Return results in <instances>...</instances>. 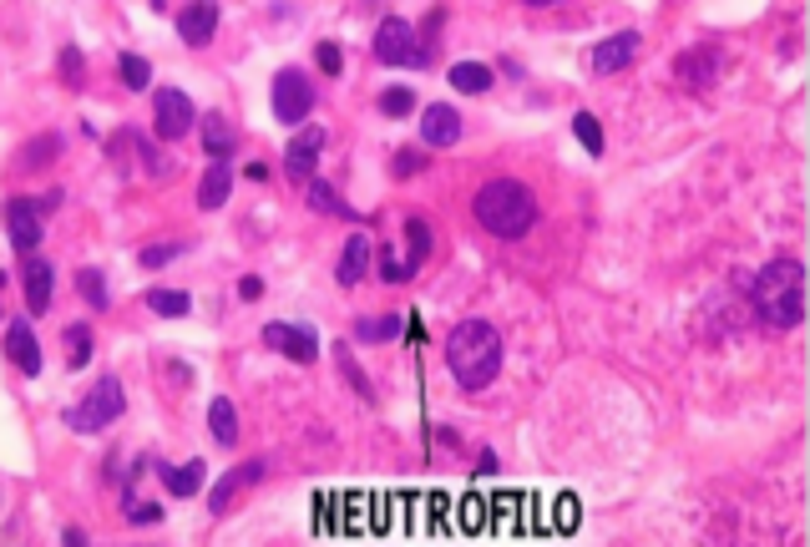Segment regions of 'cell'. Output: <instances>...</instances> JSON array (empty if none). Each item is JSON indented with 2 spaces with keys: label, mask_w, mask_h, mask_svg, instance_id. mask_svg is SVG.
<instances>
[{
  "label": "cell",
  "mask_w": 810,
  "mask_h": 547,
  "mask_svg": "<svg viewBox=\"0 0 810 547\" xmlns=\"http://www.w3.org/2000/svg\"><path fill=\"white\" fill-rule=\"evenodd\" d=\"M446 365H451V380L461 390H486L497 380V370H502V335H497V325L461 320L446 335Z\"/></svg>",
  "instance_id": "6da1fadb"
},
{
  "label": "cell",
  "mask_w": 810,
  "mask_h": 547,
  "mask_svg": "<svg viewBox=\"0 0 810 547\" xmlns=\"http://www.w3.org/2000/svg\"><path fill=\"white\" fill-rule=\"evenodd\" d=\"M750 299H755V315L770 330H795L805 320V269H800V259H770L755 274Z\"/></svg>",
  "instance_id": "7a4b0ae2"
},
{
  "label": "cell",
  "mask_w": 810,
  "mask_h": 547,
  "mask_svg": "<svg viewBox=\"0 0 810 547\" xmlns=\"http://www.w3.org/2000/svg\"><path fill=\"white\" fill-rule=\"evenodd\" d=\"M471 213H476V223L486 233H497V239H522V233L537 223V193L527 183H517V178H492L476 193Z\"/></svg>",
  "instance_id": "3957f363"
},
{
  "label": "cell",
  "mask_w": 810,
  "mask_h": 547,
  "mask_svg": "<svg viewBox=\"0 0 810 547\" xmlns=\"http://www.w3.org/2000/svg\"><path fill=\"white\" fill-rule=\"evenodd\" d=\"M122 411H127V390H122V380H117V375H102V380L87 390V396H81V406L66 411V426L81 431V436H92V431L112 426Z\"/></svg>",
  "instance_id": "277c9868"
},
{
  "label": "cell",
  "mask_w": 810,
  "mask_h": 547,
  "mask_svg": "<svg viewBox=\"0 0 810 547\" xmlns=\"http://www.w3.org/2000/svg\"><path fill=\"white\" fill-rule=\"evenodd\" d=\"M375 61L380 66H426L431 51H426L421 31L405 21V16H385L375 26Z\"/></svg>",
  "instance_id": "5b68a950"
},
{
  "label": "cell",
  "mask_w": 810,
  "mask_h": 547,
  "mask_svg": "<svg viewBox=\"0 0 810 547\" xmlns=\"http://www.w3.org/2000/svg\"><path fill=\"white\" fill-rule=\"evenodd\" d=\"M314 112V82L304 71H279L274 76V117L284 122V127H294V122H304Z\"/></svg>",
  "instance_id": "8992f818"
},
{
  "label": "cell",
  "mask_w": 810,
  "mask_h": 547,
  "mask_svg": "<svg viewBox=\"0 0 810 547\" xmlns=\"http://www.w3.org/2000/svg\"><path fill=\"white\" fill-rule=\"evenodd\" d=\"M152 127H157V137L162 142H178V137H188L193 132V122H198V112H193V102H188V92H178V87H162L157 97H152Z\"/></svg>",
  "instance_id": "52a82bcc"
},
{
  "label": "cell",
  "mask_w": 810,
  "mask_h": 547,
  "mask_svg": "<svg viewBox=\"0 0 810 547\" xmlns=\"http://www.w3.org/2000/svg\"><path fill=\"white\" fill-rule=\"evenodd\" d=\"M264 345H269V350H284L294 365H314V360H319V335H314L309 325H284V320H274V325H264Z\"/></svg>",
  "instance_id": "ba28073f"
},
{
  "label": "cell",
  "mask_w": 810,
  "mask_h": 547,
  "mask_svg": "<svg viewBox=\"0 0 810 547\" xmlns=\"http://www.w3.org/2000/svg\"><path fill=\"white\" fill-rule=\"evenodd\" d=\"M6 228H11V244H16L21 259L36 254L41 249V208H36V198H11L6 203Z\"/></svg>",
  "instance_id": "9c48e42d"
},
{
  "label": "cell",
  "mask_w": 810,
  "mask_h": 547,
  "mask_svg": "<svg viewBox=\"0 0 810 547\" xmlns=\"http://www.w3.org/2000/svg\"><path fill=\"white\" fill-rule=\"evenodd\" d=\"M719 66H724V56H719L714 46H704V51H689V56H679V61H674V76H679L684 87L704 92L709 82H719Z\"/></svg>",
  "instance_id": "30bf717a"
},
{
  "label": "cell",
  "mask_w": 810,
  "mask_h": 547,
  "mask_svg": "<svg viewBox=\"0 0 810 547\" xmlns=\"http://www.w3.org/2000/svg\"><path fill=\"white\" fill-rule=\"evenodd\" d=\"M319 152H324V127H304V132L289 142V152H284V173H289V178H309L314 163H319Z\"/></svg>",
  "instance_id": "8fae6325"
},
{
  "label": "cell",
  "mask_w": 810,
  "mask_h": 547,
  "mask_svg": "<svg viewBox=\"0 0 810 547\" xmlns=\"http://www.w3.org/2000/svg\"><path fill=\"white\" fill-rule=\"evenodd\" d=\"M213 31H218V0H193V6L178 16V36L188 46H208Z\"/></svg>",
  "instance_id": "7c38bea8"
},
{
  "label": "cell",
  "mask_w": 810,
  "mask_h": 547,
  "mask_svg": "<svg viewBox=\"0 0 810 547\" xmlns=\"http://www.w3.org/2000/svg\"><path fill=\"white\" fill-rule=\"evenodd\" d=\"M6 355H11V365L21 375H41V345H36V330L26 320L6 325Z\"/></svg>",
  "instance_id": "4fadbf2b"
},
{
  "label": "cell",
  "mask_w": 810,
  "mask_h": 547,
  "mask_svg": "<svg viewBox=\"0 0 810 547\" xmlns=\"http://www.w3.org/2000/svg\"><path fill=\"white\" fill-rule=\"evenodd\" d=\"M421 137H426V147H451V142L461 137V112L446 107V102L426 107V112H421Z\"/></svg>",
  "instance_id": "5bb4252c"
},
{
  "label": "cell",
  "mask_w": 810,
  "mask_h": 547,
  "mask_svg": "<svg viewBox=\"0 0 810 547\" xmlns=\"http://www.w3.org/2000/svg\"><path fill=\"white\" fill-rule=\"evenodd\" d=\"M203 152H208V158L233 163V152H238V132H233V122H228L223 112H208V117H203Z\"/></svg>",
  "instance_id": "9a60e30c"
},
{
  "label": "cell",
  "mask_w": 810,
  "mask_h": 547,
  "mask_svg": "<svg viewBox=\"0 0 810 547\" xmlns=\"http://www.w3.org/2000/svg\"><path fill=\"white\" fill-rule=\"evenodd\" d=\"M638 31H618V36H608L598 51H593V71H623L633 56H638Z\"/></svg>",
  "instance_id": "2e32d148"
},
{
  "label": "cell",
  "mask_w": 810,
  "mask_h": 547,
  "mask_svg": "<svg viewBox=\"0 0 810 547\" xmlns=\"http://www.w3.org/2000/svg\"><path fill=\"white\" fill-rule=\"evenodd\" d=\"M228 193H233V163H223V158H213L208 163V173H203V183H198V208H223L228 203Z\"/></svg>",
  "instance_id": "e0dca14e"
},
{
  "label": "cell",
  "mask_w": 810,
  "mask_h": 547,
  "mask_svg": "<svg viewBox=\"0 0 810 547\" xmlns=\"http://www.w3.org/2000/svg\"><path fill=\"white\" fill-rule=\"evenodd\" d=\"M51 279H56L51 264L26 254V309H31V315H46V309H51Z\"/></svg>",
  "instance_id": "ac0fdd59"
},
{
  "label": "cell",
  "mask_w": 810,
  "mask_h": 547,
  "mask_svg": "<svg viewBox=\"0 0 810 547\" xmlns=\"http://www.w3.org/2000/svg\"><path fill=\"white\" fill-rule=\"evenodd\" d=\"M370 259H375V244L365 239V233H355V239H345V254H340V269H335V279L350 289V284H360L365 279V269H370Z\"/></svg>",
  "instance_id": "d6986e66"
},
{
  "label": "cell",
  "mask_w": 810,
  "mask_h": 547,
  "mask_svg": "<svg viewBox=\"0 0 810 547\" xmlns=\"http://www.w3.org/2000/svg\"><path fill=\"white\" fill-rule=\"evenodd\" d=\"M259 477H264V461H249V466H233V472H228V477H223V482L213 487V497H208V507H213V512H228V502H233V497H238L243 487H249V482H259Z\"/></svg>",
  "instance_id": "ffe728a7"
},
{
  "label": "cell",
  "mask_w": 810,
  "mask_h": 547,
  "mask_svg": "<svg viewBox=\"0 0 810 547\" xmlns=\"http://www.w3.org/2000/svg\"><path fill=\"white\" fill-rule=\"evenodd\" d=\"M157 477H162V487H168L173 497H193V492L203 487V461H188V466L157 461Z\"/></svg>",
  "instance_id": "44dd1931"
},
{
  "label": "cell",
  "mask_w": 810,
  "mask_h": 547,
  "mask_svg": "<svg viewBox=\"0 0 810 547\" xmlns=\"http://www.w3.org/2000/svg\"><path fill=\"white\" fill-rule=\"evenodd\" d=\"M208 426H213V441H218V446H233V441H238V411H233L228 396H213V406H208Z\"/></svg>",
  "instance_id": "7402d4cb"
},
{
  "label": "cell",
  "mask_w": 810,
  "mask_h": 547,
  "mask_svg": "<svg viewBox=\"0 0 810 547\" xmlns=\"http://www.w3.org/2000/svg\"><path fill=\"white\" fill-rule=\"evenodd\" d=\"M451 87L466 92V97L486 92V87H492V66H481V61H456V66H451Z\"/></svg>",
  "instance_id": "603a6c76"
},
{
  "label": "cell",
  "mask_w": 810,
  "mask_h": 547,
  "mask_svg": "<svg viewBox=\"0 0 810 547\" xmlns=\"http://www.w3.org/2000/svg\"><path fill=\"white\" fill-rule=\"evenodd\" d=\"M405 239H411V259H405V274H416L421 259L431 254V223H426V218H405Z\"/></svg>",
  "instance_id": "cb8c5ba5"
},
{
  "label": "cell",
  "mask_w": 810,
  "mask_h": 547,
  "mask_svg": "<svg viewBox=\"0 0 810 547\" xmlns=\"http://www.w3.org/2000/svg\"><path fill=\"white\" fill-rule=\"evenodd\" d=\"M309 208L314 213H330V218H360L350 203H340V193L330 183H309Z\"/></svg>",
  "instance_id": "d4e9b609"
},
{
  "label": "cell",
  "mask_w": 810,
  "mask_h": 547,
  "mask_svg": "<svg viewBox=\"0 0 810 547\" xmlns=\"http://www.w3.org/2000/svg\"><path fill=\"white\" fill-rule=\"evenodd\" d=\"M147 309H152V315L178 320V315H188V309H193V299H188L183 289H152V294H147Z\"/></svg>",
  "instance_id": "484cf974"
},
{
  "label": "cell",
  "mask_w": 810,
  "mask_h": 547,
  "mask_svg": "<svg viewBox=\"0 0 810 547\" xmlns=\"http://www.w3.org/2000/svg\"><path fill=\"white\" fill-rule=\"evenodd\" d=\"M117 76H122V87L127 92H147V82H152V66L142 61V56H117Z\"/></svg>",
  "instance_id": "4316f807"
},
{
  "label": "cell",
  "mask_w": 810,
  "mask_h": 547,
  "mask_svg": "<svg viewBox=\"0 0 810 547\" xmlns=\"http://www.w3.org/2000/svg\"><path fill=\"white\" fill-rule=\"evenodd\" d=\"M400 330H405V320H400V315H385V320H360V325H355V340L380 345V340H395Z\"/></svg>",
  "instance_id": "83f0119b"
},
{
  "label": "cell",
  "mask_w": 810,
  "mask_h": 547,
  "mask_svg": "<svg viewBox=\"0 0 810 547\" xmlns=\"http://www.w3.org/2000/svg\"><path fill=\"white\" fill-rule=\"evenodd\" d=\"M76 289L87 294L92 309H107V304H112V299H107V279H102V269H81V274H76Z\"/></svg>",
  "instance_id": "f1b7e54d"
},
{
  "label": "cell",
  "mask_w": 810,
  "mask_h": 547,
  "mask_svg": "<svg viewBox=\"0 0 810 547\" xmlns=\"http://www.w3.org/2000/svg\"><path fill=\"white\" fill-rule=\"evenodd\" d=\"M66 360H71L76 370L92 360V330H87V325H71V330H66Z\"/></svg>",
  "instance_id": "f546056e"
},
{
  "label": "cell",
  "mask_w": 810,
  "mask_h": 547,
  "mask_svg": "<svg viewBox=\"0 0 810 547\" xmlns=\"http://www.w3.org/2000/svg\"><path fill=\"white\" fill-rule=\"evenodd\" d=\"M380 112H385V117H411V112H416V92H411V87L380 92Z\"/></svg>",
  "instance_id": "4dcf8cb0"
},
{
  "label": "cell",
  "mask_w": 810,
  "mask_h": 547,
  "mask_svg": "<svg viewBox=\"0 0 810 547\" xmlns=\"http://www.w3.org/2000/svg\"><path fill=\"white\" fill-rule=\"evenodd\" d=\"M573 132H578V142L598 158V152H603V127H598V117H593V112H578V117H573Z\"/></svg>",
  "instance_id": "1f68e13d"
},
{
  "label": "cell",
  "mask_w": 810,
  "mask_h": 547,
  "mask_svg": "<svg viewBox=\"0 0 810 547\" xmlns=\"http://www.w3.org/2000/svg\"><path fill=\"white\" fill-rule=\"evenodd\" d=\"M56 147H61V137H36V142H26V147H21V168H41V158H56Z\"/></svg>",
  "instance_id": "d6a6232c"
},
{
  "label": "cell",
  "mask_w": 810,
  "mask_h": 547,
  "mask_svg": "<svg viewBox=\"0 0 810 547\" xmlns=\"http://www.w3.org/2000/svg\"><path fill=\"white\" fill-rule=\"evenodd\" d=\"M314 61H319V71H324V76H340V66H345V56H340V46H335V41H319Z\"/></svg>",
  "instance_id": "836d02e7"
},
{
  "label": "cell",
  "mask_w": 810,
  "mask_h": 547,
  "mask_svg": "<svg viewBox=\"0 0 810 547\" xmlns=\"http://www.w3.org/2000/svg\"><path fill=\"white\" fill-rule=\"evenodd\" d=\"M137 152H142V168H147L152 178H168V173H173V163H168V158H157V147H152V142L137 137Z\"/></svg>",
  "instance_id": "e575fe53"
},
{
  "label": "cell",
  "mask_w": 810,
  "mask_h": 547,
  "mask_svg": "<svg viewBox=\"0 0 810 547\" xmlns=\"http://www.w3.org/2000/svg\"><path fill=\"white\" fill-rule=\"evenodd\" d=\"M81 71H87V66H81V51L66 46V51H61V76H66V87H81Z\"/></svg>",
  "instance_id": "d590c367"
},
{
  "label": "cell",
  "mask_w": 810,
  "mask_h": 547,
  "mask_svg": "<svg viewBox=\"0 0 810 547\" xmlns=\"http://www.w3.org/2000/svg\"><path fill=\"white\" fill-rule=\"evenodd\" d=\"M335 355H340V365H345V375H350V385H355V390H360V396H365V401H375V390H370V380H365V375H360V370H355V360H350V350H345V345H340V350H335Z\"/></svg>",
  "instance_id": "8d00e7d4"
},
{
  "label": "cell",
  "mask_w": 810,
  "mask_h": 547,
  "mask_svg": "<svg viewBox=\"0 0 810 547\" xmlns=\"http://www.w3.org/2000/svg\"><path fill=\"white\" fill-rule=\"evenodd\" d=\"M421 168H426L421 152H395V178H411V173H421Z\"/></svg>",
  "instance_id": "74e56055"
},
{
  "label": "cell",
  "mask_w": 810,
  "mask_h": 547,
  "mask_svg": "<svg viewBox=\"0 0 810 547\" xmlns=\"http://www.w3.org/2000/svg\"><path fill=\"white\" fill-rule=\"evenodd\" d=\"M178 254V244H162V249H142V269H157V264H168Z\"/></svg>",
  "instance_id": "f35d334b"
},
{
  "label": "cell",
  "mask_w": 810,
  "mask_h": 547,
  "mask_svg": "<svg viewBox=\"0 0 810 547\" xmlns=\"http://www.w3.org/2000/svg\"><path fill=\"white\" fill-rule=\"evenodd\" d=\"M127 517H132V522L142 527V522H157V517H162V507H142V502H127Z\"/></svg>",
  "instance_id": "ab89813d"
},
{
  "label": "cell",
  "mask_w": 810,
  "mask_h": 547,
  "mask_svg": "<svg viewBox=\"0 0 810 547\" xmlns=\"http://www.w3.org/2000/svg\"><path fill=\"white\" fill-rule=\"evenodd\" d=\"M238 294H243V299H259V294H264V279H259V274H249V279L238 284Z\"/></svg>",
  "instance_id": "60d3db41"
},
{
  "label": "cell",
  "mask_w": 810,
  "mask_h": 547,
  "mask_svg": "<svg viewBox=\"0 0 810 547\" xmlns=\"http://www.w3.org/2000/svg\"><path fill=\"white\" fill-rule=\"evenodd\" d=\"M61 542H66V547H76V542H87V532H81V527H66V532H61Z\"/></svg>",
  "instance_id": "b9f144b4"
},
{
  "label": "cell",
  "mask_w": 810,
  "mask_h": 547,
  "mask_svg": "<svg viewBox=\"0 0 810 547\" xmlns=\"http://www.w3.org/2000/svg\"><path fill=\"white\" fill-rule=\"evenodd\" d=\"M527 6H557V0H527Z\"/></svg>",
  "instance_id": "7bdbcfd3"
},
{
  "label": "cell",
  "mask_w": 810,
  "mask_h": 547,
  "mask_svg": "<svg viewBox=\"0 0 810 547\" xmlns=\"http://www.w3.org/2000/svg\"><path fill=\"white\" fill-rule=\"evenodd\" d=\"M0 284H6V274H0Z\"/></svg>",
  "instance_id": "ee69618b"
}]
</instances>
